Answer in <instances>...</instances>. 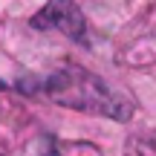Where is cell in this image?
I'll return each instance as SVG.
<instances>
[{
  "mask_svg": "<svg viewBox=\"0 0 156 156\" xmlns=\"http://www.w3.org/2000/svg\"><path fill=\"white\" fill-rule=\"evenodd\" d=\"M29 26H35V29H61L75 44H84L87 41V23H84L81 9H78L73 0H49L29 20Z\"/></svg>",
  "mask_w": 156,
  "mask_h": 156,
  "instance_id": "obj_2",
  "label": "cell"
},
{
  "mask_svg": "<svg viewBox=\"0 0 156 156\" xmlns=\"http://www.w3.org/2000/svg\"><path fill=\"white\" fill-rule=\"evenodd\" d=\"M41 93H46L55 104H67L84 113H95V116H107L124 122L130 116V107L122 95H116L98 75H93L84 67H64L58 73H52L41 84Z\"/></svg>",
  "mask_w": 156,
  "mask_h": 156,
  "instance_id": "obj_1",
  "label": "cell"
}]
</instances>
